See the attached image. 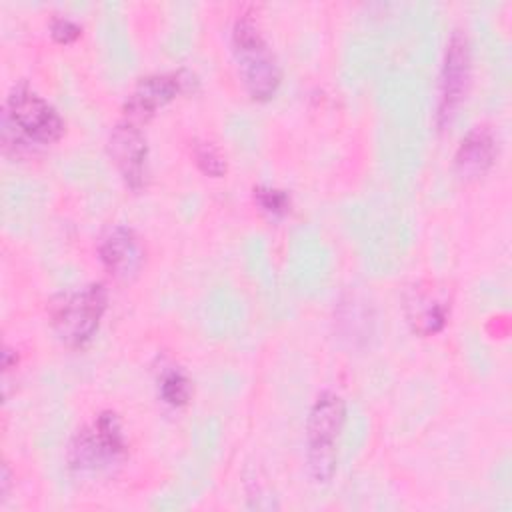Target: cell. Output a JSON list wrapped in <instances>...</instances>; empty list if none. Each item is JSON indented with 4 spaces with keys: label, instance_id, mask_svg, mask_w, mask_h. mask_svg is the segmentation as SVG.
I'll list each match as a JSON object with an SVG mask.
<instances>
[{
    "label": "cell",
    "instance_id": "8992f818",
    "mask_svg": "<svg viewBox=\"0 0 512 512\" xmlns=\"http://www.w3.org/2000/svg\"><path fill=\"white\" fill-rule=\"evenodd\" d=\"M472 80V58H470V44L464 32H452L444 60L440 68V82H438V104H436V122L440 128H446L458 108L466 100L468 88Z\"/></svg>",
    "mask_w": 512,
    "mask_h": 512
},
{
    "label": "cell",
    "instance_id": "ba28073f",
    "mask_svg": "<svg viewBox=\"0 0 512 512\" xmlns=\"http://www.w3.org/2000/svg\"><path fill=\"white\" fill-rule=\"evenodd\" d=\"M98 258L114 278L132 280L142 270L144 248L132 228L114 226L102 236L98 244Z\"/></svg>",
    "mask_w": 512,
    "mask_h": 512
},
{
    "label": "cell",
    "instance_id": "5b68a950",
    "mask_svg": "<svg viewBox=\"0 0 512 512\" xmlns=\"http://www.w3.org/2000/svg\"><path fill=\"white\" fill-rule=\"evenodd\" d=\"M126 452L122 424L114 412H100L92 424L76 432L68 448V466L80 474L98 472Z\"/></svg>",
    "mask_w": 512,
    "mask_h": 512
},
{
    "label": "cell",
    "instance_id": "3957f363",
    "mask_svg": "<svg viewBox=\"0 0 512 512\" xmlns=\"http://www.w3.org/2000/svg\"><path fill=\"white\" fill-rule=\"evenodd\" d=\"M232 52L250 98L270 100L282 80L278 60L250 18H242L232 28Z\"/></svg>",
    "mask_w": 512,
    "mask_h": 512
},
{
    "label": "cell",
    "instance_id": "52a82bcc",
    "mask_svg": "<svg viewBox=\"0 0 512 512\" xmlns=\"http://www.w3.org/2000/svg\"><path fill=\"white\" fill-rule=\"evenodd\" d=\"M108 152L124 184L134 192L142 190L148 176V144L142 130L132 120L116 124L110 132Z\"/></svg>",
    "mask_w": 512,
    "mask_h": 512
},
{
    "label": "cell",
    "instance_id": "4fadbf2b",
    "mask_svg": "<svg viewBox=\"0 0 512 512\" xmlns=\"http://www.w3.org/2000/svg\"><path fill=\"white\" fill-rule=\"evenodd\" d=\"M254 200L260 206L262 212H266L272 218H282L290 212V196L272 186H256L254 188Z\"/></svg>",
    "mask_w": 512,
    "mask_h": 512
},
{
    "label": "cell",
    "instance_id": "7a4b0ae2",
    "mask_svg": "<svg viewBox=\"0 0 512 512\" xmlns=\"http://www.w3.org/2000/svg\"><path fill=\"white\" fill-rule=\"evenodd\" d=\"M64 120L58 110L26 84H18L4 104V142L14 138L22 146H46L60 140Z\"/></svg>",
    "mask_w": 512,
    "mask_h": 512
},
{
    "label": "cell",
    "instance_id": "2e32d148",
    "mask_svg": "<svg viewBox=\"0 0 512 512\" xmlns=\"http://www.w3.org/2000/svg\"><path fill=\"white\" fill-rule=\"evenodd\" d=\"M0 486H2V490H0L2 500H6V496H8V488H10V470H8V466H6V464H4V468H2V480H0Z\"/></svg>",
    "mask_w": 512,
    "mask_h": 512
},
{
    "label": "cell",
    "instance_id": "277c9868",
    "mask_svg": "<svg viewBox=\"0 0 512 512\" xmlns=\"http://www.w3.org/2000/svg\"><path fill=\"white\" fill-rule=\"evenodd\" d=\"M108 308V290L100 282L86 284L68 294H62L52 304L50 322L56 336L70 348L88 344L100 328L102 316Z\"/></svg>",
    "mask_w": 512,
    "mask_h": 512
},
{
    "label": "cell",
    "instance_id": "9a60e30c",
    "mask_svg": "<svg viewBox=\"0 0 512 512\" xmlns=\"http://www.w3.org/2000/svg\"><path fill=\"white\" fill-rule=\"evenodd\" d=\"M80 34H82V28L66 16H56L50 22V36L60 44H70L76 38H80Z\"/></svg>",
    "mask_w": 512,
    "mask_h": 512
},
{
    "label": "cell",
    "instance_id": "6da1fadb",
    "mask_svg": "<svg viewBox=\"0 0 512 512\" xmlns=\"http://www.w3.org/2000/svg\"><path fill=\"white\" fill-rule=\"evenodd\" d=\"M346 420V402L334 390H322L306 418V464L316 484L334 478L338 462V438Z\"/></svg>",
    "mask_w": 512,
    "mask_h": 512
},
{
    "label": "cell",
    "instance_id": "30bf717a",
    "mask_svg": "<svg viewBox=\"0 0 512 512\" xmlns=\"http://www.w3.org/2000/svg\"><path fill=\"white\" fill-rule=\"evenodd\" d=\"M496 136L488 126H474L458 144L454 164L460 176L478 178L486 174L496 160Z\"/></svg>",
    "mask_w": 512,
    "mask_h": 512
},
{
    "label": "cell",
    "instance_id": "5bb4252c",
    "mask_svg": "<svg viewBox=\"0 0 512 512\" xmlns=\"http://www.w3.org/2000/svg\"><path fill=\"white\" fill-rule=\"evenodd\" d=\"M194 158L198 168L208 176H222L226 172V160L220 150L210 142H196L194 144Z\"/></svg>",
    "mask_w": 512,
    "mask_h": 512
},
{
    "label": "cell",
    "instance_id": "9c48e42d",
    "mask_svg": "<svg viewBox=\"0 0 512 512\" xmlns=\"http://www.w3.org/2000/svg\"><path fill=\"white\" fill-rule=\"evenodd\" d=\"M186 86L184 72H162L142 78L126 98L128 120H146L172 102Z\"/></svg>",
    "mask_w": 512,
    "mask_h": 512
},
{
    "label": "cell",
    "instance_id": "7c38bea8",
    "mask_svg": "<svg viewBox=\"0 0 512 512\" xmlns=\"http://www.w3.org/2000/svg\"><path fill=\"white\" fill-rule=\"evenodd\" d=\"M192 396V382L180 368H168L160 378V398L172 406H184Z\"/></svg>",
    "mask_w": 512,
    "mask_h": 512
},
{
    "label": "cell",
    "instance_id": "8fae6325",
    "mask_svg": "<svg viewBox=\"0 0 512 512\" xmlns=\"http://www.w3.org/2000/svg\"><path fill=\"white\" fill-rule=\"evenodd\" d=\"M406 316L414 332L428 336L446 324V306L430 294L414 292V296L406 300Z\"/></svg>",
    "mask_w": 512,
    "mask_h": 512
}]
</instances>
